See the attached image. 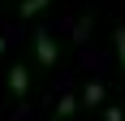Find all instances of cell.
I'll return each instance as SVG.
<instances>
[{
    "label": "cell",
    "mask_w": 125,
    "mask_h": 121,
    "mask_svg": "<svg viewBox=\"0 0 125 121\" xmlns=\"http://www.w3.org/2000/svg\"><path fill=\"white\" fill-rule=\"evenodd\" d=\"M35 60H39V65H48V69L61 60V48H56V39H52L48 26H35Z\"/></svg>",
    "instance_id": "cell-1"
},
{
    "label": "cell",
    "mask_w": 125,
    "mask_h": 121,
    "mask_svg": "<svg viewBox=\"0 0 125 121\" xmlns=\"http://www.w3.org/2000/svg\"><path fill=\"white\" fill-rule=\"evenodd\" d=\"M26 91H30V69H26V60H17V65H9V95L26 99Z\"/></svg>",
    "instance_id": "cell-2"
},
{
    "label": "cell",
    "mask_w": 125,
    "mask_h": 121,
    "mask_svg": "<svg viewBox=\"0 0 125 121\" xmlns=\"http://www.w3.org/2000/svg\"><path fill=\"white\" fill-rule=\"evenodd\" d=\"M104 99H108V86H104L99 78H91V82L82 86V104H86V108H99Z\"/></svg>",
    "instance_id": "cell-3"
},
{
    "label": "cell",
    "mask_w": 125,
    "mask_h": 121,
    "mask_svg": "<svg viewBox=\"0 0 125 121\" xmlns=\"http://www.w3.org/2000/svg\"><path fill=\"white\" fill-rule=\"evenodd\" d=\"M48 4H52V0H22V4H17V13H22L26 22H30V17H39V13L48 9Z\"/></svg>",
    "instance_id": "cell-4"
},
{
    "label": "cell",
    "mask_w": 125,
    "mask_h": 121,
    "mask_svg": "<svg viewBox=\"0 0 125 121\" xmlns=\"http://www.w3.org/2000/svg\"><path fill=\"white\" fill-rule=\"evenodd\" d=\"M73 108H78V99H73V95H61V104H56V121H69Z\"/></svg>",
    "instance_id": "cell-5"
},
{
    "label": "cell",
    "mask_w": 125,
    "mask_h": 121,
    "mask_svg": "<svg viewBox=\"0 0 125 121\" xmlns=\"http://www.w3.org/2000/svg\"><path fill=\"white\" fill-rule=\"evenodd\" d=\"M116 56H121V69H125V26H116Z\"/></svg>",
    "instance_id": "cell-6"
},
{
    "label": "cell",
    "mask_w": 125,
    "mask_h": 121,
    "mask_svg": "<svg viewBox=\"0 0 125 121\" xmlns=\"http://www.w3.org/2000/svg\"><path fill=\"white\" fill-rule=\"evenodd\" d=\"M104 121H125V112L121 108H104Z\"/></svg>",
    "instance_id": "cell-7"
},
{
    "label": "cell",
    "mask_w": 125,
    "mask_h": 121,
    "mask_svg": "<svg viewBox=\"0 0 125 121\" xmlns=\"http://www.w3.org/2000/svg\"><path fill=\"white\" fill-rule=\"evenodd\" d=\"M0 52H4V39H0Z\"/></svg>",
    "instance_id": "cell-8"
}]
</instances>
